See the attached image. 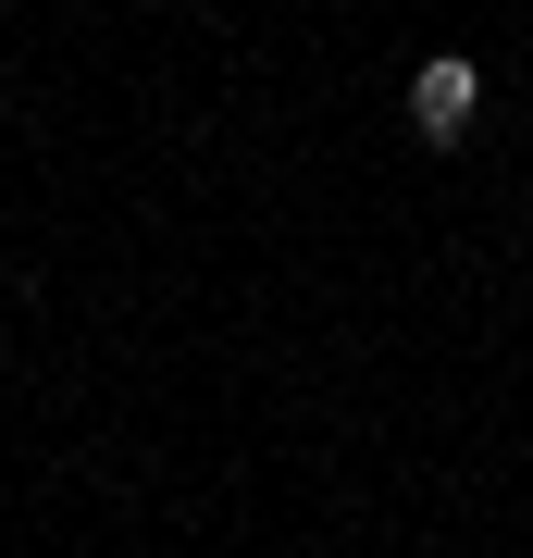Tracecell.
Masks as SVG:
<instances>
[{"instance_id": "cell-1", "label": "cell", "mask_w": 533, "mask_h": 558, "mask_svg": "<svg viewBox=\"0 0 533 558\" xmlns=\"http://www.w3.org/2000/svg\"><path fill=\"white\" fill-rule=\"evenodd\" d=\"M472 112H484V62H472V50H435V62L410 75V124L447 149V137H472Z\"/></svg>"}]
</instances>
